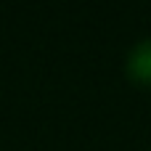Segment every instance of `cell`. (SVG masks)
Segmentation results:
<instances>
[{"label":"cell","mask_w":151,"mask_h":151,"mask_svg":"<svg viewBox=\"0 0 151 151\" xmlns=\"http://www.w3.org/2000/svg\"><path fill=\"white\" fill-rule=\"evenodd\" d=\"M125 74L133 85L138 88H151V37L138 40L127 58H125Z\"/></svg>","instance_id":"6da1fadb"}]
</instances>
